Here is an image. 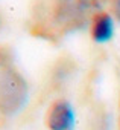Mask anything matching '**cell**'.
<instances>
[{"label": "cell", "mask_w": 120, "mask_h": 130, "mask_svg": "<svg viewBox=\"0 0 120 130\" xmlns=\"http://www.w3.org/2000/svg\"><path fill=\"white\" fill-rule=\"evenodd\" d=\"M106 3L108 0H56V25L67 32L81 29L102 12Z\"/></svg>", "instance_id": "1"}, {"label": "cell", "mask_w": 120, "mask_h": 130, "mask_svg": "<svg viewBox=\"0 0 120 130\" xmlns=\"http://www.w3.org/2000/svg\"><path fill=\"white\" fill-rule=\"evenodd\" d=\"M27 101L26 81L6 64L0 66V110L6 115L20 112Z\"/></svg>", "instance_id": "2"}, {"label": "cell", "mask_w": 120, "mask_h": 130, "mask_svg": "<svg viewBox=\"0 0 120 130\" xmlns=\"http://www.w3.org/2000/svg\"><path fill=\"white\" fill-rule=\"evenodd\" d=\"M75 110L69 101H56L47 113V127L49 130H73L75 127Z\"/></svg>", "instance_id": "3"}, {"label": "cell", "mask_w": 120, "mask_h": 130, "mask_svg": "<svg viewBox=\"0 0 120 130\" xmlns=\"http://www.w3.org/2000/svg\"><path fill=\"white\" fill-rule=\"evenodd\" d=\"M114 35V22L108 12H99L91 20V37L97 43H106Z\"/></svg>", "instance_id": "4"}, {"label": "cell", "mask_w": 120, "mask_h": 130, "mask_svg": "<svg viewBox=\"0 0 120 130\" xmlns=\"http://www.w3.org/2000/svg\"><path fill=\"white\" fill-rule=\"evenodd\" d=\"M112 14L120 22V0H112Z\"/></svg>", "instance_id": "5"}, {"label": "cell", "mask_w": 120, "mask_h": 130, "mask_svg": "<svg viewBox=\"0 0 120 130\" xmlns=\"http://www.w3.org/2000/svg\"><path fill=\"white\" fill-rule=\"evenodd\" d=\"M2 64H5V63H3V61H2V60H0V66H2Z\"/></svg>", "instance_id": "6"}]
</instances>
